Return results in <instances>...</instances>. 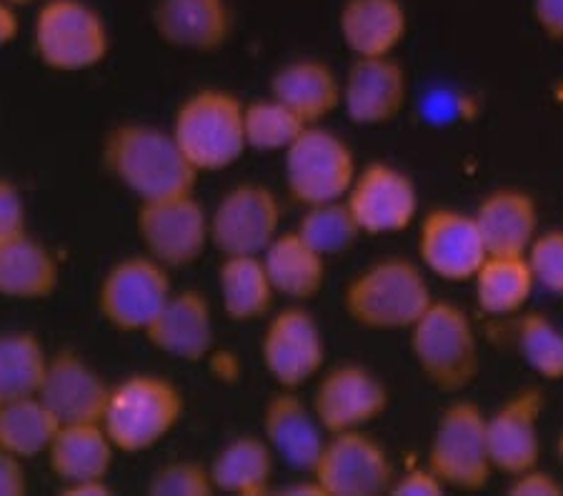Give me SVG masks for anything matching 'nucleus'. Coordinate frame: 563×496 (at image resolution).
I'll list each match as a JSON object with an SVG mask.
<instances>
[{"instance_id": "obj_24", "label": "nucleus", "mask_w": 563, "mask_h": 496, "mask_svg": "<svg viewBox=\"0 0 563 496\" xmlns=\"http://www.w3.org/2000/svg\"><path fill=\"white\" fill-rule=\"evenodd\" d=\"M271 93L276 101L290 108L306 125H318L343 103V78L329 63L316 58H296L274 70Z\"/></svg>"}, {"instance_id": "obj_40", "label": "nucleus", "mask_w": 563, "mask_h": 496, "mask_svg": "<svg viewBox=\"0 0 563 496\" xmlns=\"http://www.w3.org/2000/svg\"><path fill=\"white\" fill-rule=\"evenodd\" d=\"M25 201L13 180L0 178V241H8L25 231Z\"/></svg>"}, {"instance_id": "obj_10", "label": "nucleus", "mask_w": 563, "mask_h": 496, "mask_svg": "<svg viewBox=\"0 0 563 496\" xmlns=\"http://www.w3.org/2000/svg\"><path fill=\"white\" fill-rule=\"evenodd\" d=\"M135 233L143 254L166 268L194 266L211 246V211L203 209L196 194L139 203Z\"/></svg>"}, {"instance_id": "obj_43", "label": "nucleus", "mask_w": 563, "mask_h": 496, "mask_svg": "<svg viewBox=\"0 0 563 496\" xmlns=\"http://www.w3.org/2000/svg\"><path fill=\"white\" fill-rule=\"evenodd\" d=\"M533 18L551 41H563V0H533Z\"/></svg>"}, {"instance_id": "obj_20", "label": "nucleus", "mask_w": 563, "mask_h": 496, "mask_svg": "<svg viewBox=\"0 0 563 496\" xmlns=\"http://www.w3.org/2000/svg\"><path fill=\"white\" fill-rule=\"evenodd\" d=\"M261 437L276 459L306 476L313 472L329 434L318 421L311 401H306L298 389H278L263 404Z\"/></svg>"}, {"instance_id": "obj_19", "label": "nucleus", "mask_w": 563, "mask_h": 496, "mask_svg": "<svg viewBox=\"0 0 563 496\" xmlns=\"http://www.w3.org/2000/svg\"><path fill=\"white\" fill-rule=\"evenodd\" d=\"M108 394H111V384L78 351L60 349L51 354L38 396L60 421V427L101 423Z\"/></svg>"}, {"instance_id": "obj_36", "label": "nucleus", "mask_w": 563, "mask_h": 496, "mask_svg": "<svg viewBox=\"0 0 563 496\" xmlns=\"http://www.w3.org/2000/svg\"><path fill=\"white\" fill-rule=\"evenodd\" d=\"M296 231L325 258L346 254L363 236L346 201L308 206Z\"/></svg>"}, {"instance_id": "obj_16", "label": "nucleus", "mask_w": 563, "mask_h": 496, "mask_svg": "<svg viewBox=\"0 0 563 496\" xmlns=\"http://www.w3.org/2000/svg\"><path fill=\"white\" fill-rule=\"evenodd\" d=\"M311 406L325 434L368 429L386 417L390 392L376 372L363 364H339L316 378Z\"/></svg>"}, {"instance_id": "obj_25", "label": "nucleus", "mask_w": 563, "mask_h": 496, "mask_svg": "<svg viewBox=\"0 0 563 496\" xmlns=\"http://www.w3.org/2000/svg\"><path fill=\"white\" fill-rule=\"evenodd\" d=\"M339 35L353 58L396 56L408 35L404 0H346L339 13Z\"/></svg>"}, {"instance_id": "obj_31", "label": "nucleus", "mask_w": 563, "mask_h": 496, "mask_svg": "<svg viewBox=\"0 0 563 496\" xmlns=\"http://www.w3.org/2000/svg\"><path fill=\"white\" fill-rule=\"evenodd\" d=\"M476 306L486 316L504 319V316H519L536 294V278L526 256L488 254L476 271L474 282Z\"/></svg>"}, {"instance_id": "obj_22", "label": "nucleus", "mask_w": 563, "mask_h": 496, "mask_svg": "<svg viewBox=\"0 0 563 496\" xmlns=\"http://www.w3.org/2000/svg\"><path fill=\"white\" fill-rule=\"evenodd\" d=\"M153 31L168 48L211 56L233 35L229 0H158Z\"/></svg>"}, {"instance_id": "obj_23", "label": "nucleus", "mask_w": 563, "mask_h": 496, "mask_svg": "<svg viewBox=\"0 0 563 496\" xmlns=\"http://www.w3.org/2000/svg\"><path fill=\"white\" fill-rule=\"evenodd\" d=\"M488 254L526 256L541 233V213L536 198L523 188L504 186L488 191L474 209Z\"/></svg>"}, {"instance_id": "obj_21", "label": "nucleus", "mask_w": 563, "mask_h": 496, "mask_svg": "<svg viewBox=\"0 0 563 496\" xmlns=\"http://www.w3.org/2000/svg\"><path fill=\"white\" fill-rule=\"evenodd\" d=\"M143 339L158 354L180 364H201L216 346L211 301L198 288L174 291L156 321L145 329Z\"/></svg>"}, {"instance_id": "obj_2", "label": "nucleus", "mask_w": 563, "mask_h": 496, "mask_svg": "<svg viewBox=\"0 0 563 496\" xmlns=\"http://www.w3.org/2000/svg\"><path fill=\"white\" fill-rule=\"evenodd\" d=\"M433 304L419 261L388 256L363 266L341 294V309L361 329L408 331Z\"/></svg>"}, {"instance_id": "obj_11", "label": "nucleus", "mask_w": 563, "mask_h": 496, "mask_svg": "<svg viewBox=\"0 0 563 496\" xmlns=\"http://www.w3.org/2000/svg\"><path fill=\"white\" fill-rule=\"evenodd\" d=\"M346 206L363 236H398L413 229L421 219V194L416 180L404 168L386 161L358 166L349 188Z\"/></svg>"}, {"instance_id": "obj_41", "label": "nucleus", "mask_w": 563, "mask_h": 496, "mask_svg": "<svg viewBox=\"0 0 563 496\" xmlns=\"http://www.w3.org/2000/svg\"><path fill=\"white\" fill-rule=\"evenodd\" d=\"M508 494L511 496H561L563 480L553 476L541 466H533L529 472L508 480Z\"/></svg>"}, {"instance_id": "obj_28", "label": "nucleus", "mask_w": 563, "mask_h": 496, "mask_svg": "<svg viewBox=\"0 0 563 496\" xmlns=\"http://www.w3.org/2000/svg\"><path fill=\"white\" fill-rule=\"evenodd\" d=\"M115 454L103 423H66L53 437L45 462L63 489L88 480H108Z\"/></svg>"}, {"instance_id": "obj_7", "label": "nucleus", "mask_w": 563, "mask_h": 496, "mask_svg": "<svg viewBox=\"0 0 563 496\" xmlns=\"http://www.w3.org/2000/svg\"><path fill=\"white\" fill-rule=\"evenodd\" d=\"M426 464L446 492H484L496 476L486 439V411L471 399H453L435 419Z\"/></svg>"}, {"instance_id": "obj_34", "label": "nucleus", "mask_w": 563, "mask_h": 496, "mask_svg": "<svg viewBox=\"0 0 563 496\" xmlns=\"http://www.w3.org/2000/svg\"><path fill=\"white\" fill-rule=\"evenodd\" d=\"M516 351L543 382H563V331L549 316L521 311L514 327Z\"/></svg>"}, {"instance_id": "obj_37", "label": "nucleus", "mask_w": 563, "mask_h": 496, "mask_svg": "<svg viewBox=\"0 0 563 496\" xmlns=\"http://www.w3.org/2000/svg\"><path fill=\"white\" fill-rule=\"evenodd\" d=\"M151 496H213L211 469L201 462H168L158 466L148 480Z\"/></svg>"}, {"instance_id": "obj_30", "label": "nucleus", "mask_w": 563, "mask_h": 496, "mask_svg": "<svg viewBox=\"0 0 563 496\" xmlns=\"http://www.w3.org/2000/svg\"><path fill=\"white\" fill-rule=\"evenodd\" d=\"M216 284L221 309L229 321L253 323L271 316L276 288L261 256H221Z\"/></svg>"}, {"instance_id": "obj_1", "label": "nucleus", "mask_w": 563, "mask_h": 496, "mask_svg": "<svg viewBox=\"0 0 563 496\" xmlns=\"http://www.w3.org/2000/svg\"><path fill=\"white\" fill-rule=\"evenodd\" d=\"M101 164L125 194L139 203L196 194L198 170L188 164L170 129L123 121L101 141Z\"/></svg>"}, {"instance_id": "obj_45", "label": "nucleus", "mask_w": 563, "mask_h": 496, "mask_svg": "<svg viewBox=\"0 0 563 496\" xmlns=\"http://www.w3.org/2000/svg\"><path fill=\"white\" fill-rule=\"evenodd\" d=\"M63 496H111L115 494L113 484L108 480H88V482H80V484H73V486H63L58 489Z\"/></svg>"}, {"instance_id": "obj_12", "label": "nucleus", "mask_w": 563, "mask_h": 496, "mask_svg": "<svg viewBox=\"0 0 563 496\" xmlns=\"http://www.w3.org/2000/svg\"><path fill=\"white\" fill-rule=\"evenodd\" d=\"M258 351L263 368L278 389L301 392L325 366L323 329L306 304H290L271 313Z\"/></svg>"}, {"instance_id": "obj_32", "label": "nucleus", "mask_w": 563, "mask_h": 496, "mask_svg": "<svg viewBox=\"0 0 563 496\" xmlns=\"http://www.w3.org/2000/svg\"><path fill=\"white\" fill-rule=\"evenodd\" d=\"M48 359V349L35 331L0 333V406L38 396Z\"/></svg>"}, {"instance_id": "obj_15", "label": "nucleus", "mask_w": 563, "mask_h": 496, "mask_svg": "<svg viewBox=\"0 0 563 496\" xmlns=\"http://www.w3.org/2000/svg\"><path fill=\"white\" fill-rule=\"evenodd\" d=\"M311 476L323 496H378L390 492L396 466L388 449L358 429L325 437Z\"/></svg>"}, {"instance_id": "obj_33", "label": "nucleus", "mask_w": 563, "mask_h": 496, "mask_svg": "<svg viewBox=\"0 0 563 496\" xmlns=\"http://www.w3.org/2000/svg\"><path fill=\"white\" fill-rule=\"evenodd\" d=\"M58 429L60 421L53 417L41 396L0 406V449L11 451L23 462L45 456Z\"/></svg>"}, {"instance_id": "obj_9", "label": "nucleus", "mask_w": 563, "mask_h": 496, "mask_svg": "<svg viewBox=\"0 0 563 496\" xmlns=\"http://www.w3.org/2000/svg\"><path fill=\"white\" fill-rule=\"evenodd\" d=\"M170 268L148 254L125 256L106 271L96 288V309L121 333H145L174 294Z\"/></svg>"}, {"instance_id": "obj_3", "label": "nucleus", "mask_w": 563, "mask_h": 496, "mask_svg": "<svg viewBox=\"0 0 563 496\" xmlns=\"http://www.w3.org/2000/svg\"><path fill=\"white\" fill-rule=\"evenodd\" d=\"M186 417V396L170 378L133 372L111 384L103 429L118 454H145L163 444Z\"/></svg>"}, {"instance_id": "obj_27", "label": "nucleus", "mask_w": 563, "mask_h": 496, "mask_svg": "<svg viewBox=\"0 0 563 496\" xmlns=\"http://www.w3.org/2000/svg\"><path fill=\"white\" fill-rule=\"evenodd\" d=\"M261 258L276 296H284L290 304H308L323 294L329 258L318 254L296 229L280 231Z\"/></svg>"}, {"instance_id": "obj_17", "label": "nucleus", "mask_w": 563, "mask_h": 496, "mask_svg": "<svg viewBox=\"0 0 563 496\" xmlns=\"http://www.w3.org/2000/svg\"><path fill=\"white\" fill-rule=\"evenodd\" d=\"M547 399L536 386H526L486 414V439L496 474L506 480L541 466V423Z\"/></svg>"}, {"instance_id": "obj_13", "label": "nucleus", "mask_w": 563, "mask_h": 496, "mask_svg": "<svg viewBox=\"0 0 563 496\" xmlns=\"http://www.w3.org/2000/svg\"><path fill=\"white\" fill-rule=\"evenodd\" d=\"M284 223V203L274 188L235 184L211 211V246L221 256H261Z\"/></svg>"}, {"instance_id": "obj_29", "label": "nucleus", "mask_w": 563, "mask_h": 496, "mask_svg": "<svg viewBox=\"0 0 563 496\" xmlns=\"http://www.w3.org/2000/svg\"><path fill=\"white\" fill-rule=\"evenodd\" d=\"M208 469L216 494L263 496L274 492L276 454L263 437L243 434L231 439L216 451Z\"/></svg>"}, {"instance_id": "obj_42", "label": "nucleus", "mask_w": 563, "mask_h": 496, "mask_svg": "<svg viewBox=\"0 0 563 496\" xmlns=\"http://www.w3.org/2000/svg\"><path fill=\"white\" fill-rule=\"evenodd\" d=\"M23 464V459L0 449V496H23L29 492V476H25Z\"/></svg>"}, {"instance_id": "obj_4", "label": "nucleus", "mask_w": 563, "mask_h": 496, "mask_svg": "<svg viewBox=\"0 0 563 496\" xmlns=\"http://www.w3.org/2000/svg\"><path fill=\"white\" fill-rule=\"evenodd\" d=\"M246 101L229 88L203 86L178 103L170 133L198 174H221L246 156Z\"/></svg>"}, {"instance_id": "obj_39", "label": "nucleus", "mask_w": 563, "mask_h": 496, "mask_svg": "<svg viewBox=\"0 0 563 496\" xmlns=\"http://www.w3.org/2000/svg\"><path fill=\"white\" fill-rule=\"evenodd\" d=\"M390 496H441L446 494V486L435 476L429 464H411L404 469V474L396 472V480L390 484Z\"/></svg>"}, {"instance_id": "obj_14", "label": "nucleus", "mask_w": 563, "mask_h": 496, "mask_svg": "<svg viewBox=\"0 0 563 496\" xmlns=\"http://www.w3.org/2000/svg\"><path fill=\"white\" fill-rule=\"evenodd\" d=\"M416 254L429 276L446 284H471L488 256L474 211L435 206L421 213Z\"/></svg>"}, {"instance_id": "obj_46", "label": "nucleus", "mask_w": 563, "mask_h": 496, "mask_svg": "<svg viewBox=\"0 0 563 496\" xmlns=\"http://www.w3.org/2000/svg\"><path fill=\"white\" fill-rule=\"evenodd\" d=\"M13 5H31V3H43V0H11Z\"/></svg>"}, {"instance_id": "obj_26", "label": "nucleus", "mask_w": 563, "mask_h": 496, "mask_svg": "<svg viewBox=\"0 0 563 496\" xmlns=\"http://www.w3.org/2000/svg\"><path fill=\"white\" fill-rule=\"evenodd\" d=\"M60 288V264L29 231L0 241V296L13 301H48Z\"/></svg>"}, {"instance_id": "obj_8", "label": "nucleus", "mask_w": 563, "mask_h": 496, "mask_svg": "<svg viewBox=\"0 0 563 496\" xmlns=\"http://www.w3.org/2000/svg\"><path fill=\"white\" fill-rule=\"evenodd\" d=\"M358 174L351 143L323 123L306 125L284 153V180L290 201L321 206L343 201Z\"/></svg>"}, {"instance_id": "obj_38", "label": "nucleus", "mask_w": 563, "mask_h": 496, "mask_svg": "<svg viewBox=\"0 0 563 496\" xmlns=\"http://www.w3.org/2000/svg\"><path fill=\"white\" fill-rule=\"evenodd\" d=\"M536 286L551 296H563V229H543L526 251Z\"/></svg>"}, {"instance_id": "obj_5", "label": "nucleus", "mask_w": 563, "mask_h": 496, "mask_svg": "<svg viewBox=\"0 0 563 496\" xmlns=\"http://www.w3.org/2000/svg\"><path fill=\"white\" fill-rule=\"evenodd\" d=\"M408 349L419 374L441 394H463L481 374V344L471 316L453 301L426 309L408 329Z\"/></svg>"}, {"instance_id": "obj_6", "label": "nucleus", "mask_w": 563, "mask_h": 496, "mask_svg": "<svg viewBox=\"0 0 563 496\" xmlns=\"http://www.w3.org/2000/svg\"><path fill=\"white\" fill-rule=\"evenodd\" d=\"M33 53L53 74L76 76L101 66L111 53V31L86 0H43L33 18Z\"/></svg>"}, {"instance_id": "obj_47", "label": "nucleus", "mask_w": 563, "mask_h": 496, "mask_svg": "<svg viewBox=\"0 0 563 496\" xmlns=\"http://www.w3.org/2000/svg\"><path fill=\"white\" fill-rule=\"evenodd\" d=\"M561 466H563V441H561ZM561 480H563V476H561Z\"/></svg>"}, {"instance_id": "obj_35", "label": "nucleus", "mask_w": 563, "mask_h": 496, "mask_svg": "<svg viewBox=\"0 0 563 496\" xmlns=\"http://www.w3.org/2000/svg\"><path fill=\"white\" fill-rule=\"evenodd\" d=\"M306 123L286 108L274 96L246 101L243 111V131H246L249 151L258 153H284L290 148L298 135L303 133Z\"/></svg>"}, {"instance_id": "obj_18", "label": "nucleus", "mask_w": 563, "mask_h": 496, "mask_svg": "<svg viewBox=\"0 0 563 496\" xmlns=\"http://www.w3.org/2000/svg\"><path fill=\"white\" fill-rule=\"evenodd\" d=\"M411 86L406 68L396 56L353 58L343 76L341 111L361 129L394 123L406 111Z\"/></svg>"}, {"instance_id": "obj_44", "label": "nucleus", "mask_w": 563, "mask_h": 496, "mask_svg": "<svg viewBox=\"0 0 563 496\" xmlns=\"http://www.w3.org/2000/svg\"><path fill=\"white\" fill-rule=\"evenodd\" d=\"M11 0H0V48L11 45L21 33V18H18Z\"/></svg>"}]
</instances>
